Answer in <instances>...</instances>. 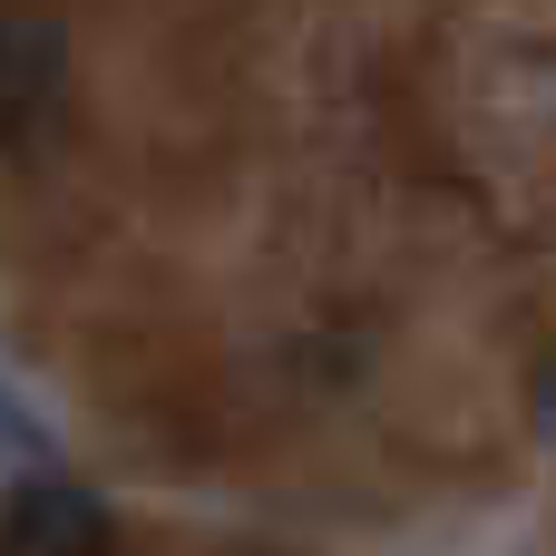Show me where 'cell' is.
I'll list each match as a JSON object with an SVG mask.
<instances>
[{
    "label": "cell",
    "instance_id": "1",
    "mask_svg": "<svg viewBox=\"0 0 556 556\" xmlns=\"http://www.w3.org/2000/svg\"><path fill=\"white\" fill-rule=\"evenodd\" d=\"M0 556H117V518L78 479H20L0 508Z\"/></svg>",
    "mask_w": 556,
    "mask_h": 556
},
{
    "label": "cell",
    "instance_id": "4",
    "mask_svg": "<svg viewBox=\"0 0 556 556\" xmlns=\"http://www.w3.org/2000/svg\"><path fill=\"white\" fill-rule=\"evenodd\" d=\"M538 420H547V430H556V362H547V371H538Z\"/></svg>",
    "mask_w": 556,
    "mask_h": 556
},
{
    "label": "cell",
    "instance_id": "3",
    "mask_svg": "<svg viewBox=\"0 0 556 556\" xmlns=\"http://www.w3.org/2000/svg\"><path fill=\"white\" fill-rule=\"evenodd\" d=\"M0 459H39V420H29L10 391H0Z\"/></svg>",
    "mask_w": 556,
    "mask_h": 556
},
{
    "label": "cell",
    "instance_id": "2",
    "mask_svg": "<svg viewBox=\"0 0 556 556\" xmlns=\"http://www.w3.org/2000/svg\"><path fill=\"white\" fill-rule=\"evenodd\" d=\"M68 88V39L59 20H29V10H0V137H29Z\"/></svg>",
    "mask_w": 556,
    "mask_h": 556
}]
</instances>
